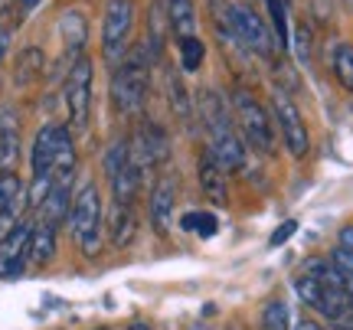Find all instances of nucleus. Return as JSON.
Masks as SVG:
<instances>
[{
	"label": "nucleus",
	"mask_w": 353,
	"mask_h": 330,
	"mask_svg": "<svg viewBox=\"0 0 353 330\" xmlns=\"http://www.w3.org/2000/svg\"><path fill=\"white\" fill-rule=\"evenodd\" d=\"M105 174L112 183L114 203H134V196L141 193V164L131 154V144L121 141L105 154Z\"/></svg>",
	"instance_id": "6"
},
{
	"label": "nucleus",
	"mask_w": 353,
	"mask_h": 330,
	"mask_svg": "<svg viewBox=\"0 0 353 330\" xmlns=\"http://www.w3.org/2000/svg\"><path fill=\"white\" fill-rule=\"evenodd\" d=\"M330 262L337 268H343V271H350L353 275V249L350 245H337L334 252H330Z\"/></svg>",
	"instance_id": "32"
},
{
	"label": "nucleus",
	"mask_w": 353,
	"mask_h": 330,
	"mask_svg": "<svg viewBox=\"0 0 353 330\" xmlns=\"http://www.w3.org/2000/svg\"><path fill=\"white\" fill-rule=\"evenodd\" d=\"M131 330H148V327H144V324L138 320V324H131Z\"/></svg>",
	"instance_id": "38"
},
{
	"label": "nucleus",
	"mask_w": 353,
	"mask_h": 330,
	"mask_svg": "<svg viewBox=\"0 0 353 330\" xmlns=\"http://www.w3.org/2000/svg\"><path fill=\"white\" fill-rule=\"evenodd\" d=\"M56 26H59V37H63L65 52H69V56H72V63H76L79 52H82V46H85V39H88L85 13L82 10H65Z\"/></svg>",
	"instance_id": "15"
},
{
	"label": "nucleus",
	"mask_w": 353,
	"mask_h": 330,
	"mask_svg": "<svg viewBox=\"0 0 353 330\" xmlns=\"http://www.w3.org/2000/svg\"><path fill=\"white\" fill-rule=\"evenodd\" d=\"M196 174H200V187L203 193L213 200L216 206H226L229 196H226V174H223V167L213 161V154L206 151L200 157V167H196Z\"/></svg>",
	"instance_id": "16"
},
{
	"label": "nucleus",
	"mask_w": 353,
	"mask_h": 330,
	"mask_svg": "<svg viewBox=\"0 0 353 330\" xmlns=\"http://www.w3.org/2000/svg\"><path fill=\"white\" fill-rule=\"evenodd\" d=\"M92 76H95V65L88 56H79L76 63L69 65V76H65V108H69V121L76 131L88 125V105H92Z\"/></svg>",
	"instance_id": "7"
},
{
	"label": "nucleus",
	"mask_w": 353,
	"mask_h": 330,
	"mask_svg": "<svg viewBox=\"0 0 353 330\" xmlns=\"http://www.w3.org/2000/svg\"><path fill=\"white\" fill-rule=\"evenodd\" d=\"M272 112H275V121L278 127H281V141H285V147H288L291 157H307V151H311V138H307V127H304L301 121V112L291 105L288 95H281L278 92L275 102H272Z\"/></svg>",
	"instance_id": "8"
},
{
	"label": "nucleus",
	"mask_w": 353,
	"mask_h": 330,
	"mask_svg": "<svg viewBox=\"0 0 353 330\" xmlns=\"http://www.w3.org/2000/svg\"><path fill=\"white\" fill-rule=\"evenodd\" d=\"M294 291H298V298H301L304 305L314 307V311L321 307V301H324V285H321L314 275H307V271H304L301 278L294 281Z\"/></svg>",
	"instance_id": "28"
},
{
	"label": "nucleus",
	"mask_w": 353,
	"mask_h": 330,
	"mask_svg": "<svg viewBox=\"0 0 353 330\" xmlns=\"http://www.w3.org/2000/svg\"><path fill=\"white\" fill-rule=\"evenodd\" d=\"M232 26H236V37H239V43L249 52L262 56V59H268V56H272V50H275V39H272V33H268L265 20L255 10H249V7L236 3V7H232Z\"/></svg>",
	"instance_id": "9"
},
{
	"label": "nucleus",
	"mask_w": 353,
	"mask_h": 330,
	"mask_svg": "<svg viewBox=\"0 0 353 330\" xmlns=\"http://www.w3.org/2000/svg\"><path fill=\"white\" fill-rule=\"evenodd\" d=\"M30 242H33V223H20L0 239V278L23 275L26 262H30Z\"/></svg>",
	"instance_id": "10"
},
{
	"label": "nucleus",
	"mask_w": 353,
	"mask_h": 330,
	"mask_svg": "<svg viewBox=\"0 0 353 330\" xmlns=\"http://www.w3.org/2000/svg\"><path fill=\"white\" fill-rule=\"evenodd\" d=\"M180 226L190 229V232H196V236H203V239H210V236H216V216L213 213H187V216L180 219Z\"/></svg>",
	"instance_id": "30"
},
{
	"label": "nucleus",
	"mask_w": 353,
	"mask_h": 330,
	"mask_svg": "<svg viewBox=\"0 0 353 330\" xmlns=\"http://www.w3.org/2000/svg\"><path fill=\"white\" fill-rule=\"evenodd\" d=\"M291 43H294V50H298V59H301L304 65L311 63V33H307V26H298Z\"/></svg>",
	"instance_id": "31"
},
{
	"label": "nucleus",
	"mask_w": 353,
	"mask_h": 330,
	"mask_svg": "<svg viewBox=\"0 0 353 330\" xmlns=\"http://www.w3.org/2000/svg\"><path fill=\"white\" fill-rule=\"evenodd\" d=\"M72 177H76V144H72V127L59 125V134H56V157H52V183L72 187Z\"/></svg>",
	"instance_id": "13"
},
{
	"label": "nucleus",
	"mask_w": 353,
	"mask_h": 330,
	"mask_svg": "<svg viewBox=\"0 0 353 330\" xmlns=\"http://www.w3.org/2000/svg\"><path fill=\"white\" fill-rule=\"evenodd\" d=\"M131 154H134V161L141 167H157L167 161V154H170V141H167L164 127L157 125V121H141L138 131H134V144H131Z\"/></svg>",
	"instance_id": "11"
},
{
	"label": "nucleus",
	"mask_w": 353,
	"mask_h": 330,
	"mask_svg": "<svg viewBox=\"0 0 353 330\" xmlns=\"http://www.w3.org/2000/svg\"><path fill=\"white\" fill-rule=\"evenodd\" d=\"M69 232L79 239L82 255L95 258L101 249V226H105V213H101V196L95 183H85L76 193V200L69 206Z\"/></svg>",
	"instance_id": "4"
},
{
	"label": "nucleus",
	"mask_w": 353,
	"mask_h": 330,
	"mask_svg": "<svg viewBox=\"0 0 353 330\" xmlns=\"http://www.w3.org/2000/svg\"><path fill=\"white\" fill-rule=\"evenodd\" d=\"M334 76H337V82L353 95V46L350 43H341V46L334 50Z\"/></svg>",
	"instance_id": "25"
},
{
	"label": "nucleus",
	"mask_w": 353,
	"mask_h": 330,
	"mask_svg": "<svg viewBox=\"0 0 353 330\" xmlns=\"http://www.w3.org/2000/svg\"><path fill=\"white\" fill-rule=\"evenodd\" d=\"M134 37V0H108L101 17V59L108 69L125 63Z\"/></svg>",
	"instance_id": "3"
},
{
	"label": "nucleus",
	"mask_w": 353,
	"mask_h": 330,
	"mask_svg": "<svg viewBox=\"0 0 353 330\" xmlns=\"http://www.w3.org/2000/svg\"><path fill=\"white\" fill-rule=\"evenodd\" d=\"M232 112L239 121L242 141H249L255 151L272 154L275 151V127H272V114L265 112V105L259 99H252L245 89L232 92Z\"/></svg>",
	"instance_id": "5"
},
{
	"label": "nucleus",
	"mask_w": 353,
	"mask_h": 330,
	"mask_svg": "<svg viewBox=\"0 0 353 330\" xmlns=\"http://www.w3.org/2000/svg\"><path fill=\"white\" fill-rule=\"evenodd\" d=\"M72 187H59V183H52V190L46 193V200L39 203V219L37 223H46V226H56L63 219H69V206H72V196H69Z\"/></svg>",
	"instance_id": "19"
},
{
	"label": "nucleus",
	"mask_w": 353,
	"mask_h": 330,
	"mask_svg": "<svg viewBox=\"0 0 353 330\" xmlns=\"http://www.w3.org/2000/svg\"><path fill=\"white\" fill-rule=\"evenodd\" d=\"M164 13L167 23L180 39L196 37V10H193V0H164Z\"/></svg>",
	"instance_id": "21"
},
{
	"label": "nucleus",
	"mask_w": 353,
	"mask_h": 330,
	"mask_svg": "<svg viewBox=\"0 0 353 330\" xmlns=\"http://www.w3.org/2000/svg\"><path fill=\"white\" fill-rule=\"evenodd\" d=\"M341 245H350V249H353V226H347L341 232Z\"/></svg>",
	"instance_id": "36"
},
{
	"label": "nucleus",
	"mask_w": 353,
	"mask_h": 330,
	"mask_svg": "<svg viewBox=\"0 0 353 330\" xmlns=\"http://www.w3.org/2000/svg\"><path fill=\"white\" fill-rule=\"evenodd\" d=\"M291 327V314L285 301H268L262 311V330H288Z\"/></svg>",
	"instance_id": "29"
},
{
	"label": "nucleus",
	"mask_w": 353,
	"mask_h": 330,
	"mask_svg": "<svg viewBox=\"0 0 353 330\" xmlns=\"http://www.w3.org/2000/svg\"><path fill=\"white\" fill-rule=\"evenodd\" d=\"M200 121L210 134V154L213 161L223 167V174H236L245 167V144H242L239 131L232 127V114H229L223 95L216 89L200 92Z\"/></svg>",
	"instance_id": "1"
},
{
	"label": "nucleus",
	"mask_w": 353,
	"mask_h": 330,
	"mask_svg": "<svg viewBox=\"0 0 353 330\" xmlns=\"http://www.w3.org/2000/svg\"><path fill=\"white\" fill-rule=\"evenodd\" d=\"M167 102H170V112L180 118V125L190 127L193 125V105H190V92L183 85V79L176 76L174 69L167 72Z\"/></svg>",
	"instance_id": "22"
},
{
	"label": "nucleus",
	"mask_w": 353,
	"mask_h": 330,
	"mask_svg": "<svg viewBox=\"0 0 353 330\" xmlns=\"http://www.w3.org/2000/svg\"><path fill=\"white\" fill-rule=\"evenodd\" d=\"M56 255V226L46 223H33V242H30V262L37 268L50 265Z\"/></svg>",
	"instance_id": "23"
},
{
	"label": "nucleus",
	"mask_w": 353,
	"mask_h": 330,
	"mask_svg": "<svg viewBox=\"0 0 353 330\" xmlns=\"http://www.w3.org/2000/svg\"><path fill=\"white\" fill-rule=\"evenodd\" d=\"M203 59H206V46H203L200 37L180 39V65H183V72H196Z\"/></svg>",
	"instance_id": "26"
},
{
	"label": "nucleus",
	"mask_w": 353,
	"mask_h": 330,
	"mask_svg": "<svg viewBox=\"0 0 353 330\" xmlns=\"http://www.w3.org/2000/svg\"><path fill=\"white\" fill-rule=\"evenodd\" d=\"M108 229H112V245L114 249H128L134 236H138V216L131 203H114L112 219H108Z\"/></svg>",
	"instance_id": "18"
},
{
	"label": "nucleus",
	"mask_w": 353,
	"mask_h": 330,
	"mask_svg": "<svg viewBox=\"0 0 353 330\" xmlns=\"http://www.w3.org/2000/svg\"><path fill=\"white\" fill-rule=\"evenodd\" d=\"M23 183H20V177L13 174V170H7V174H0V216L10 209L20 196H23Z\"/></svg>",
	"instance_id": "27"
},
{
	"label": "nucleus",
	"mask_w": 353,
	"mask_h": 330,
	"mask_svg": "<svg viewBox=\"0 0 353 330\" xmlns=\"http://www.w3.org/2000/svg\"><path fill=\"white\" fill-rule=\"evenodd\" d=\"M294 330H321V327H317V324H311V320H304V324H298Z\"/></svg>",
	"instance_id": "37"
},
{
	"label": "nucleus",
	"mask_w": 353,
	"mask_h": 330,
	"mask_svg": "<svg viewBox=\"0 0 353 330\" xmlns=\"http://www.w3.org/2000/svg\"><path fill=\"white\" fill-rule=\"evenodd\" d=\"M7 46H10V30L0 26V63H3V56H7Z\"/></svg>",
	"instance_id": "34"
},
{
	"label": "nucleus",
	"mask_w": 353,
	"mask_h": 330,
	"mask_svg": "<svg viewBox=\"0 0 353 330\" xmlns=\"http://www.w3.org/2000/svg\"><path fill=\"white\" fill-rule=\"evenodd\" d=\"M294 232H298V223H294V219H285V223H281V226H278L275 232H272L268 245H285V242H288L291 236H294Z\"/></svg>",
	"instance_id": "33"
},
{
	"label": "nucleus",
	"mask_w": 353,
	"mask_h": 330,
	"mask_svg": "<svg viewBox=\"0 0 353 330\" xmlns=\"http://www.w3.org/2000/svg\"><path fill=\"white\" fill-rule=\"evenodd\" d=\"M17 154H20V125H17V114L7 108L0 114V174L13 170Z\"/></svg>",
	"instance_id": "17"
},
{
	"label": "nucleus",
	"mask_w": 353,
	"mask_h": 330,
	"mask_svg": "<svg viewBox=\"0 0 353 330\" xmlns=\"http://www.w3.org/2000/svg\"><path fill=\"white\" fill-rule=\"evenodd\" d=\"M56 134H59V125H43V127L37 131L33 151H30V170H33V177H52Z\"/></svg>",
	"instance_id": "14"
},
{
	"label": "nucleus",
	"mask_w": 353,
	"mask_h": 330,
	"mask_svg": "<svg viewBox=\"0 0 353 330\" xmlns=\"http://www.w3.org/2000/svg\"><path fill=\"white\" fill-rule=\"evenodd\" d=\"M174 200H176V183L174 177L157 180V187L151 190V200H148V216H151V229L157 236H167L170 232V219H174Z\"/></svg>",
	"instance_id": "12"
},
{
	"label": "nucleus",
	"mask_w": 353,
	"mask_h": 330,
	"mask_svg": "<svg viewBox=\"0 0 353 330\" xmlns=\"http://www.w3.org/2000/svg\"><path fill=\"white\" fill-rule=\"evenodd\" d=\"M154 59L148 46L141 43L134 50H128L125 63L114 69L112 76V105L118 114H138L148 102V85H151V69Z\"/></svg>",
	"instance_id": "2"
},
{
	"label": "nucleus",
	"mask_w": 353,
	"mask_h": 330,
	"mask_svg": "<svg viewBox=\"0 0 353 330\" xmlns=\"http://www.w3.org/2000/svg\"><path fill=\"white\" fill-rule=\"evenodd\" d=\"M39 3H43V0H20V17H30Z\"/></svg>",
	"instance_id": "35"
},
{
	"label": "nucleus",
	"mask_w": 353,
	"mask_h": 330,
	"mask_svg": "<svg viewBox=\"0 0 353 330\" xmlns=\"http://www.w3.org/2000/svg\"><path fill=\"white\" fill-rule=\"evenodd\" d=\"M265 7L272 13V23H275V43L281 50L291 46V37H288V0H265Z\"/></svg>",
	"instance_id": "24"
},
{
	"label": "nucleus",
	"mask_w": 353,
	"mask_h": 330,
	"mask_svg": "<svg viewBox=\"0 0 353 330\" xmlns=\"http://www.w3.org/2000/svg\"><path fill=\"white\" fill-rule=\"evenodd\" d=\"M43 69H46V52L39 50V46H26L17 56V63H13V82L20 89H26V85H33L43 76Z\"/></svg>",
	"instance_id": "20"
}]
</instances>
